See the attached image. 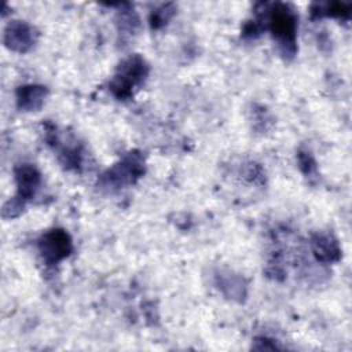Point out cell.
Returning <instances> with one entry per match:
<instances>
[{
	"label": "cell",
	"instance_id": "cell-1",
	"mask_svg": "<svg viewBox=\"0 0 352 352\" xmlns=\"http://www.w3.org/2000/svg\"><path fill=\"white\" fill-rule=\"evenodd\" d=\"M268 25L276 38L282 54L285 56H293L296 54V28L297 18L287 6L276 3L268 8Z\"/></svg>",
	"mask_w": 352,
	"mask_h": 352
},
{
	"label": "cell",
	"instance_id": "cell-2",
	"mask_svg": "<svg viewBox=\"0 0 352 352\" xmlns=\"http://www.w3.org/2000/svg\"><path fill=\"white\" fill-rule=\"evenodd\" d=\"M147 65L139 55L126 58L120 66L110 82V91L118 99H125L132 95L135 87H139L147 77Z\"/></svg>",
	"mask_w": 352,
	"mask_h": 352
},
{
	"label": "cell",
	"instance_id": "cell-3",
	"mask_svg": "<svg viewBox=\"0 0 352 352\" xmlns=\"http://www.w3.org/2000/svg\"><path fill=\"white\" fill-rule=\"evenodd\" d=\"M143 172L144 164L142 155L138 153H129L121 162L116 164L102 175V183L106 187L118 188L133 183L143 175Z\"/></svg>",
	"mask_w": 352,
	"mask_h": 352
},
{
	"label": "cell",
	"instance_id": "cell-4",
	"mask_svg": "<svg viewBox=\"0 0 352 352\" xmlns=\"http://www.w3.org/2000/svg\"><path fill=\"white\" fill-rule=\"evenodd\" d=\"M38 249L45 263L56 264L72 253L73 245L66 231L54 228L40 238Z\"/></svg>",
	"mask_w": 352,
	"mask_h": 352
},
{
	"label": "cell",
	"instance_id": "cell-5",
	"mask_svg": "<svg viewBox=\"0 0 352 352\" xmlns=\"http://www.w3.org/2000/svg\"><path fill=\"white\" fill-rule=\"evenodd\" d=\"M37 36L38 34L32 25L23 21H12L4 30V44L12 51L26 52L34 45Z\"/></svg>",
	"mask_w": 352,
	"mask_h": 352
},
{
	"label": "cell",
	"instance_id": "cell-6",
	"mask_svg": "<svg viewBox=\"0 0 352 352\" xmlns=\"http://www.w3.org/2000/svg\"><path fill=\"white\" fill-rule=\"evenodd\" d=\"M312 253L320 263L337 261L341 256V249L337 239L327 232H318L311 239Z\"/></svg>",
	"mask_w": 352,
	"mask_h": 352
},
{
	"label": "cell",
	"instance_id": "cell-7",
	"mask_svg": "<svg viewBox=\"0 0 352 352\" xmlns=\"http://www.w3.org/2000/svg\"><path fill=\"white\" fill-rule=\"evenodd\" d=\"M15 180L18 186V197L29 199L40 186V173L33 165L23 164L15 168Z\"/></svg>",
	"mask_w": 352,
	"mask_h": 352
},
{
	"label": "cell",
	"instance_id": "cell-8",
	"mask_svg": "<svg viewBox=\"0 0 352 352\" xmlns=\"http://www.w3.org/2000/svg\"><path fill=\"white\" fill-rule=\"evenodd\" d=\"M47 96L45 87L41 85H23L16 91V103L21 110L33 111L38 110Z\"/></svg>",
	"mask_w": 352,
	"mask_h": 352
},
{
	"label": "cell",
	"instance_id": "cell-9",
	"mask_svg": "<svg viewBox=\"0 0 352 352\" xmlns=\"http://www.w3.org/2000/svg\"><path fill=\"white\" fill-rule=\"evenodd\" d=\"M216 283L217 287L230 298L242 301L246 296V283L239 275L232 272H219L216 275Z\"/></svg>",
	"mask_w": 352,
	"mask_h": 352
},
{
	"label": "cell",
	"instance_id": "cell-10",
	"mask_svg": "<svg viewBox=\"0 0 352 352\" xmlns=\"http://www.w3.org/2000/svg\"><path fill=\"white\" fill-rule=\"evenodd\" d=\"M117 21L120 32H125L126 34L133 33L139 26V18L133 10H122L118 14Z\"/></svg>",
	"mask_w": 352,
	"mask_h": 352
},
{
	"label": "cell",
	"instance_id": "cell-11",
	"mask_svg": "<svg viewBox=\"0 0 352 352\" xmlns=\"http://www.w3.org/2000/svg\"><path fill=\"white\" fill-rule=\"evenodd\" d=\"M173 12H175L173 4H162L160 8H157L151 12V15H150L151 26L155 29L164 26L169 21V18L173 15Z\"/></svg>",
	"mask_w": 352,
	"mask_h": 352
},
{
	"label": "cell",
	"instance_id": "cell-12",
	"mask_svg": "<svg viewBox=\"0 0 352 352\" xmlns=\"http://www.w3.org/2000/svg\"><path fill=\"white\" fill-rule=\"evenodd\" d=\"M298 164L304 175L314 177L316 175V164L312 155L308 151H300L298 153Z\"/></svg>",
	"mask_w": 352,
	"mask_h": 352
}]
</instances>
